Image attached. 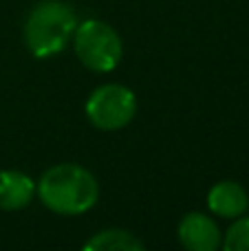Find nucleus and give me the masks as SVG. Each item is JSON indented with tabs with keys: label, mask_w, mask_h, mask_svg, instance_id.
Masks as SVG:
<instances>
[{
	"label": "nucleus",
	"mask_w": 249,
	"mask_h": 251,
	"mask_svg": "<svg viewBox=\"0 0 249 251\" xmlns=\"http://www.w3.org/2000/svg\"><path fill=\"white\" fill-rule=\"evenodd\" d=\"M35 181L18 170H2L0 172V209H22L33 201Z\"/></svg>",
	"instance_id": "obj_7"
},
{
	"label": "nucleus",
	"mask_w": 249,
	"mask_h": 251,
	"mask_svg": "<svg viewBox=\"0 0 249 251\" xmlns=\"http://www.w3.org/2000/svg\"><path fill=\"white\" fill-rule=\"evenodd\" d=\"M77 26V16L64 0H44L25 22V42L38 60L64 51Z\"/></svg>",
	"instance_id": "obj_2"
},
{
	"label": "nucleus",
	"mask_w": 249,
	"mask_h": 251,
	"mask_svg": "<svg viewBox=\"0 0 249 251\" xmlns=\"http://www.w3.org/2000/svg\"><path fill=\"white\" fill-rule=\"evenodd\" d=\"M179 240L190 251H214L221 245V231L210 216L192 212L179 223Z\"/></svg>",
	"instance_id": "obj_5"
},
{
	"label": "nucleus",
	"mask_w": 249,
	"mask_h": 251,
	"mask_svg": "<svg viewBox=\"0 0 249 251\" xmlns=\"http://www.w3.org/2000/svg\"><path fill=\"white\" fill-rule=\"evenodd\" d=\"M73 47L79 62L97 73L115 71L124 55L122 38L113 26H108L101 20L79 22L73 33Z\"/></svg>",
	"instance_id": "obj_3"
},
{
	"label": "nucleus",
	"mask_w": 249,
	"mask_h": 251,
	"mask_svg": "<svg viewBox=\"0 0 249 251\" xmlns=\"http://www.w3.org/2000/svg\"><path fill=\"white\" fill-rule=\"evenodd\" d=\"M207 207L223 218H238L247 212L249 196L245 187L234 181H221L207 194Z\"/></svg>",
	"instance_id": "obj_6"
},
{
	"label": "nucleus",
	"mask_w": 249,
	"mask_h": 251,
	"mask_svg": "<svg viewBox=\"0 0 249 251\" xmlns=\"http://www.w3.org/2000/svg\"><path fill=\"white\" fill-rule=\"evenodd\" d=\"M38 196L51 212L75 216L97 203L100 187L86 168L75 163H60L42 174L38 183Z\"/></svg>",
	"instance_id": "obj_1"
},
{
	"label": "nucleus",
	"mask_w": 249,
	"mask_h": 251,
	"mask_svg": "<svg viewBox=\"0 0 249 251\" xmlns=\"http://www.w3.org/2000/svg\"><path fill=\"white\" fill-rule=\"evenodd\" d=\"M84 249H93V251H139L144 249V243L137 240L132 234L122 229H108V231H100L95 238H91Z\"/></svg>",
	"instance_id": "obj_8"
},
{
	"label": "nucleus",
	"mask_w": 249,
	"mask_h": 251,
	"mask_svg": "<svg viewBox=\"0 0 249 251\" xmlns=\"http://www.w3.org/2000/svg\"><path fill=\"white\" fill-rule=\"evenodd\" d=\"M225 251H249V216L238 218L225 234Z\"/></svg>",
	"instance_id": "obj_9"
},
{
	"label": "nucleus",
	"mask_w": 249,
	"mask_h": 251,
	"mask_svg": "<svg viewBox=\"0 0 249 251\" xmlns=\"http://www.w3.org/2000/svg\"><path fill=\"white\" fill-rule=\"evenodd\" d=\"M137 115V97L122 84H104L86 101V117L100 130L126 128Z\"/></svg>",
	"instance_id": "obj_4"
}]
</instances>
